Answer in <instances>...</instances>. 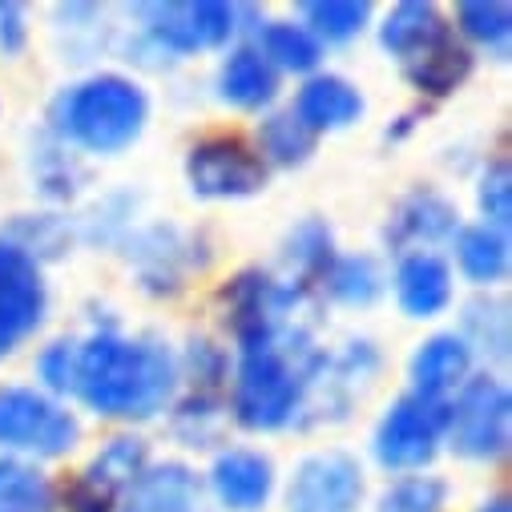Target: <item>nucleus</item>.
Returning <instances> with one entry per match:
<instances>
[{
    "label": "nucleus",
    "instance_id": "nucleus-1",
    "mask_svg": "<svg viewBox=\"0 0 512 512\" xmlns=\"http://www.w3.org/2000/svg\"><path fill=\"white\" fill-rule=\"evenodd\" d=\"M178 355L154 335L97 331L77 343L73 392L105 420H154L178 396Z\"/></svg>",
    "mask_w": 512,
    "mask_h": 512
},
{
    "label": "nucleus",
    "instance_id": "nucleus-2",
    "mask_svg": "<svg viewBox=\"0 0 512 512\" xmlns=\"http://www.w3.org/2000/svg\"><path fill=\"white\" fill-rule=\"evenodd\" d=\"M331 351L315 347L311 327L283 331L271 343L238 347L230 412L246 432H279L299 424L307 396L327 371Z\"/></svg>",
    "mask_w": 512,
    "mask_h": 512
},
{
    "label": "nucleus",
    "instance_id": "nucleus-3",
    "mask_svg": "<svg viewBox=\"0 0 512 512\" xmlns=\"http://www.w3.org/2000/svg\"><path fill=\"white\" fill-rule=\"evenodd\" d=\"M53 138L85 154H121L150 121L146 89L121 73H93L53 101Z\"/></svg>",
    "mask_w": 512,
    "mask_h": 512
},
{
    "label": "nucleus",
    "instance_id": "nucleus-4",
    "mask_svg": "<svg viewBox=\"0 0 512 512\" xmlns=\"http://www.w3.org/2000/svg\"><path fill=\"white\" fill-rule=\"evenodd\" d=\"M222 315L238 347L271 343L283 331L311 327L315 291L295 287L271 271H242L222 287Z\"/></svg>",
    "mask_w": 512,
    "mask_h": 512
},
{
    "label": "nucleus",
    "instance_id": "nucleus-5",
    "mask_svg": "<svg viewBox=\"0 0 512 512\" xmlns=\"http://www.w3.org/2000/svg\"><path fill=\"white\" fill-rule=\"evenodd\" d=\"M138 49L178 61L202 49H222L238 37V9L222 0H170V5H134Z\"/></svg>",
    "mask_w": 512,
    "mask_h": 512
},
{
    "label": "nucleus",
    "instance_id": "nucleus-6",
    "mask_svg": "<svg viewBox=\"0 0 512 512\" xmlns=\"http://www.w3.org/2000/svg\"><path fill=\"white\" fill-rule=\"evenodd\" d=\"M77 440H81V420L61 400H53L41 388H21V383L0 388V448L9 456L53 460L73 452Z\"/></svg>",
    "mask_w": 512,
    "mask_h": 512
},
{
    "label": "nucleus",
    "instance_id": "nucleus-7",
    "mask_svg": "<svg viewBox=\"0 0 512 512\" xmlns=\"http://www.w3.org/2000/svg\"><path fill=\"white\" fill-rule=\"evenodd\" d=\"M512 432V396L496 375H468L448 400L444 444L464 460H500Z\"/></svg>",
    "mask_w": 512,
    "mask_h": 512
},
{
    "label": "nucleus",
    "instance_id": "nucleus-8",
    "mask_svg": "<svg viewBox=\"0 0 512 512\" xmlns=\"http://www.w3.org/2000/svg\"><path fill=\"white\" fill-rule=\"evenodd\" d=\"M444 416L448 404L424 400L416 392L392 400L371 436L375 460L388 472H424L444 444Z\"/></svg>",
    "mask_w": 512,
    "mask_h": 512
},
{
    "label": "nucleus",
    "instance_id": "nucleus-9",
    "mask_svg": "<svg viewBox=\"0 0 512 512\" xmlns=\"http://www.w3.org/2000/svg\"><path fill=\"white\" fill-rule=\"evenodd\" d=\"M267 178H271V170L259 158V150L246 146L242 138H230V134L202 138L186 154V182H190L194 198H206V202L250 198V194L267 190Z\"/></svg>",
    "mask_w": 512,
    "mask_h": 512
},
{
    "label": "nucleus",
    "instance_id": "nucleus-10",
    "mask_svg": "<svg viewBox=\"0 0 512 512\" xmlns=\"http://www.w3.org/2000/svg\"><path fill=\"white\" fill-rule=\"evenodd\" d=\"M363 468L355 456L327 448L295 464L287 480V512H359L363 504Z\"/></svg>",
    "mask_w": 512,
    "mask_h": 512
},
{
    "label": "nucleus",
    "instance_id": "nucleus-11",
    "mask_svg": "<svg viewBox=\"0 0 512 512\" xmlns=\"http://www.w3.org/2000/svg\"><path fill=\"white\" fill-rule=\"evenodd\" d=\"M49 311V291L41 267L0 238V355L17 351Z\"/></svg>",
    "mask_w": 512,
    "mask_h": 512
},
{
    "label": "nucleus",
    "instance_id": "nucleus-12",
    "mask_svg": "<svg viewBox=\"0 0 512 512\" xmlns=\"http://www.w3.org/2000/svg\"><path fill=\"white\" fill-rule=\"evenodd\" d=\"M460 234V210L452 198H444L432 186H416L408 190L383 226V242L396 254H412V250H436L444 242H452Z\"/></svg>",
    "mask_w": 512,
    "mask_h": 512
},
{
    "label": "nucleus",
    "instance_id": "nucleus-13",
    "mask_svg": "<svg viewBox=\"0 0 512 512\" xmlns=\"http://www.w3.org/2000/svg\"><path fill=\"white\" fill-rule=\"evenodd\" d=\"M194 250H198L194 234H186L178 226H150L130 238V263L138 267V279L146 291L174 295L186 283V275L206 263Z\"/></svg>",
    "mask_w": 512,
    "mask_h": 512
},
{
    "label": "nucleus",
    "instance_id": "nucleus-14",
    "mask_svg": "<svg viewBox=\"0 0 512 512\" xmlns=\"http://www.w3.org/2000/svg\"><path fill=\"white\" fill-rule=\"evenodd\" d=\"M210 492L226 512H263L275 496V464L254 448H222L210 464Z\"/></svg>",
    "mask_w": 512,
    "mask_h": 512
},
{
    "label": "nucleus",
    "instance_id": "nucleus-15",
    "mask_svg": "<svg viewBox=\"0 0 512 512\" xmlns=\"http://www.w3.org/2000/svg\"><path fill=\"white\" fill-rule=\"evenodd\" d=\"M117 512H214V504L202 476L190 464L166 460L150 464L138 476V484L121 496Z\"/></svg>",
    "mask_w": 512,
    "mask_h": 512
},
{
    "label": "nucleus",
    "instance_id": "nucleus-16",
    "mask_svg": "<svg viewBox=\"0 0 512 512\" xmlns=\"http://www.w3.org/2000/svg\"><path fill=\"white\" fill-rule=\"evenodd\" d=\"M468 375H472V351L456 331H440V335L424 339L408 363L412 392L424 400H436V404H448L464 388Z\"/></svg>",
    "mask_w": 512,
    "mask_h": 512
},
{
    "label": "nucleus",
    "instance_id": "nucleus-17",
    "mask_svg": "<svg viewBox=\"0 0 512 512\" xmlns=\"http://www.w3.org/2000/svg\"><path fill=\"white\" fill-rule=\"evenodd\" d=\"M363 109H367L363 93L347 77H335V73H311L291 105V113L315 138L327 130H347V125H355L363 117Z\"/></svg>",
    "mask_w": 512,
    "mask_h": 512
},
{
    "label": "nucleus",
    "instance_id": "nucleus-18",
    "mask_svg": "<svg viewBox=\"0 0 512 512\" xmlns=\"http://www.w3.org/2000/svg\"><path fill=\"white\" fill-rule=\"evenodd\" d=\"M396 303L408 319H436L452 303V267L440 259L436 250L400 254Z\"/></svg>",
    "mask_w": 512,
    "mask_h": 512
},
{
    "label": "nucleus",
    "instance_id": "nucleus-19",
    "mask_svg": "<svg viewBox=\"0 0 512 512\" xmlns=\"http://www.w3.org/2000/svg\"><path fill=\"white\" fill-rule=\"evenodd\" d=\"M448 37H456L452 25L444 21V13L436 5H428V0H404V5H396L388 17H383V25H379L383 53H392L400 65L432 53Z\"/></svg>",
    "mask_w": 512,
    "mask_h": 512
},
{
    "label": "nucleus",
    "instance_id": "nucleus-20",
    "mask_svg": "<svg viewBox=\"0 0 512 512\" xmlns=\"http://www.w3.org/2000/svg\"><path fill=\"white\" fill-rule=\"evenodd\" d=\"M214 89L234 109H263L279 93V73L263 61V53L254 49V45H234L222 57V65H218Z\"/></svg>",
    "mask_w": 512,
    "mask_h": 512
},
{
    "label": "nucleus",
    "instance_id": "nucleus-21",
    "mask_svg": "<svg viewBox=\"0 0 512 512\" xmlns=\"http://www.w3.org/2000/svg\"><path fill=\"white\" fill-rule=\"evenodd\" d=\"M335 234H331V226L323 222V218H303L291 234H287V242H283V267H287V283H295V287H307V291H319V283H323V275H327V267H331V259H335Z\"/></svg>",
    "mask_w": 512,
    "mask_h": 512
},
{
    "label": "nucleus",
    "instance_id": "nucleus-22",
    "mask_svg": "<svg viewBox=\"0 0 512 512\" xmlns=\"http://www.w3.org/2000/svg\"><path fill=\"white\" fill-rule=\"evenodd\" d=\"M146 468H150V448H146V440H138V436H113V440L101 444V452L85 464L81 480L93 484V488H101L105 496H113V500L121 504V496L138 484V476H142Z\"/></svg>",
    "mask_w": 512,
    "mask_h": 512
},
{
    "label": "nucleus",
    "instance_id": "nucleus-23",
    "mask_svg": "<svg viewBox=\"0 0 512 512\" xmlns=\"http://www.w3.org/2000/svg\"><path fill=\"white\" fill-rule=\"evenodd\" d=\"M452 246H456V267L464 271L468 283H476V287L504 283V275H508V234L476 222V226H460Z\"/></svg>",
    "mask_w": 512,
    "mask_h": 512
},
{
    "label": "nucleus",
    "instance_id": "nucleus-24",
    "mask_svg": "<svg viewBox=\"0 0 512 512\" xmlns=\"http://www.w3.org/2000/svg\"><path fill=\"white\" fill-rule=\"evenodd\" d=\"M275 73H315L323 61V45L299 21H263L250 41Z\"/></svg>",
    "mask_w": 512,
    "mask_h": 512
},
{
    "label": "nucleus",
    "instance_id": "nucleus-25",
    "mask_svg": "<svg viewBox=\"0 0 512 512\" xmlns=\"http://www.w3.org/2000/svg\"><path fill=\"white\" fill-rule=\"evenodd\" d=\"M319 291L343 307H371L383 295V271L371 254H335Z\"/></svg>",
    "mask_w": 512,
    "mask_h": 512
},
{
    "label": "nucleus",
    "instance_id": "nucleus-26",
    "mask_svg": "<svg viewBox=\"0 0 512 512\" xmlns=\"http://www.w3.org/2000/svg\"><path fill=\"white\" fill-rule=\"evenodd\" d=\"M468 73H472V53H468L456 37H448V41L436 45L432 53H424V57H416V61L404 65L408 85L420 89V93H428V97H448V93H456Z\"/></svg>",
    "mask_w": 512,
    "mask_h": 512
},
{
    "label": "nucleus",
    "instance_id": "nucleus-27",
    "mask_svg": "<svg viewBox=\"0 0 512 512\" xmlns=\"http://www.w3.org/2000/svg\"><path fill=\"white\" fill-rule=\"evenodd\" d=\"M460 339L468 343V351L492 359V363H504L508 359V303L500 295H480L472 303H464V315H460Z\"/></svg>",
    "mask_w": 512,
    "mask_h": 512
},
{
    "label": "nucleus",
    "instance_id": "nucleus-28",
    "mask_svg": "<svg viewBox=\"0 0 512 512\" xmlns=\"http://www.w3.org/2000/svg\"><path fill=\"white\" fill-rule=\"evenodd\" d=\"M230 424V404L214 392H190L170 412V432L186 448H214Z\"/></svg>",
    "mask_w": 512,
    "mask_h": 512
},
{
    "label": "nucleus",
    "instance_id": "nucleus-29",
    "mask_svg": "<svg viewBox=\"0 0 512 512\" xmlns=\"http://www.w3.org/2000/svg\"><path fill=\"white\" fill-rule=\"evenodd\" d=\"M0 512H57L53 480L17 456H0Z\"/></svg>",
    "mask_w": 512,
    "mask_h": 512
},
{
    "label": "nucleus",
    "instance_id": "nucleus-30",
    "mask_svg": "<svg viewBox=\"0 0 512 512\" xmlns=\"http://www.w3.org/2000/svg\"><path fill=\"white\" fill-rule=\"evenodd\" d=\"M299 17V25L319 45H343L367 29L371 5L367 0H307V5H299Z\"/></svg>",
    "mask_w": 512,
    "mask_h": 512
},
{
    "label": "nucleus",
    "instance_id": "nucleus-31",
    "mask_svg": "<svg viewBox=\"0 0 512 512\" xmlns=\"http://www.w3.org/2000/svg\"><path fill=\"white\" fill-rule=\"evenodd\" d=\"M315 154V134L291 113V109H275L263 117L259 125V158L271 166H303Z\"/></svg>",
    "mask_w": 512,
    "mask_h": 512
},
{
    "label": "nucleus",
    "instance_id": "nucleus-32",
    "mask_svg": "<svg viewBox=\"0 0 512 512\" xmlns=\"http://www.w3.org/2000/svg\"><path fill=\"white\" fill-rule=\"evenodd\" d=\"M33 182H37V190H41L45 198L69 202V198L81 190V182H85V166L77 162V154H73L65 142H57V138L49 134V138L37 142V150H33Z\"/></svg>",
    "mask_w": 512,
    "mask_h": 512
},
{
    "label": "nucleus",
    "instance_id": "nucleus-33",
    "mask_svg": "<svg viewBox=\"0 0 512 512\" xmlns=\"http://www.w3.org/2000/svg\"><path fill=\"white\" fill-rule=\"evenodd\" d=\"M456 29L472 45L504 57L512 37V5H504V0H464L456 9Z\"/></svg>",
    "mask_w": 512,
    "mask_h": 512
},
{
    "label": "nucleus",
    "instance_id": "nucleus-34",
    "mask_svg": "<svg viewBox=\"0 0 512 512\" xmlns=\"http://www.w3.org/2000/svg\"><path fill=\"white\" fill-rule=\"evenodd\" d=\"M444 504H448V480L444 476L408 472L379 492L375 512H440Z\"/></svg>",
    "mask_w": 512,
    "mask_h": 512
},
{
    "label": "nucleus",
    "instance_id": "nucleus-35",
    "mask_svg": "<svg viewBox=\"0 0 512 512\" xmlns=\"http://www.w3.org/2000/svg\"><path fill=\"white\" fill-rule=\"evenodd\" d=\"M0 238L13 242L21 254H29V259L41 267L45 259H57V254H65L73 230H69V222L57 218V214H29V218H21L9 234H0Z\"/></svg>",
    "mask_w": 512,
    "mask_h": 512
},
{
    "label": "nucleus",
    "instance_id": "nucleus-36",
    "mask_svg": "<svg viewBox=\"0 0 512 512\" xmlns=\"http://www.w3.org/2000/svg\"><path fill=\"white\" fill-rule=\"evenodd\" d=\"M178 375L194 379V392H214L222 396V388L230 383V351L210 343V339H190L186 359L178 363Z\"/></svg>",
    "mask_w": 512,
    "mask_h": 512
},
{
    "label": "nucleus",
    "instance_id": "nucleus-37",
    "mask_svg": "<svg viewBox=\"0 0 512 512\" xmlns=\"http://www.w3.org/2000/svg\"><path fill=\"white\" fill-rule=\"evenodd\" d=\"M476 206L484 214V226L492 230H508L512 222V174H508V158H492L476 182Z\"/></svg>",
    "mask_w": 512,
    "mask_h": 512
},
{
    "label": "nucleus",
    "instance_id": "nucleus-38",
    "mask_svg": "<svg viewBox=\"0 0 512 512\" xmlns=\"http://www.w3.org/2000/svg\"><path fill=\"white\" fill-rule=\"evenodd\" d=\"M73 375H77V343L73 339H57L37 355V379H41V392L69 396L73 392Z\"/></svg>",
    "mask_w": 512,
    "mask_h": 512
},
{
    "label": "nucleus",
    "instance_id": "nucleus-39",
    "mask_svg": "<svg viewBox=\"0 0 512 512\" xmlns=\"http://www.w3.org/2000/svg\"><path fill=\"white\" fill-rule=\"evenodd\" d=\"M25 41H29L25 9L9 0V5H0V53L13 57V53H21V49H25Z\"/></svg>",
    "mask_w": 512,
    "mask_h": 512
},
{
    "label": "nucleus",
    "instance_id": "nucleus-40",
    "mask_svg": "<svg viewBox=\"0 0 512 512\" xmlns=\"http://www.w3.org/2000/svg\"><path fill=\"white\" fill-rule=\"evenodd\" d=\"M65 508H69V512H117V500L77 476V480L65 488Z\"/></svg>",
    "mask_w": 512,
    "mask_h": 512
},
{
    "label": "nucleus",
    "instance_id": "nucleus-41",
    "mask_svg": "<svg viewBox=\"0 0 512 512\" xmlns=\"http://www.w3.org/2000/svg\"><path fill=\"white\" fill-rule=\"evenodd\" d=\"M476 512H512V504H508V496H492V500H484Z\"/></svg>",
    "mask_w": 512,
    "mask_h": 512
}]
</instances>
